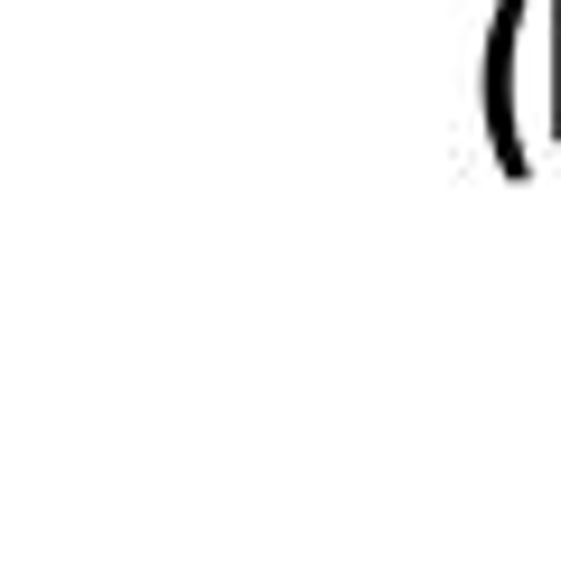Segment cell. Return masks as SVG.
Segmentation results:
<instances>
[{
  "label": "cell",
  "mask_w": 561,
  "mask_h": 561,
  "mask_svg": "<svg viewBox=\"0 0 561 561\" xmlns=\"http://www.w3.org/2000/svg\"><path fill=\"white\" fill-rule=\"evenodd\" d=\"M552 140H561V0H552Z\"/></svg>",
  "instance_id": "obj_2"
},
{
  "label": "cell",
  "mask_w": 561,
  "mask_h": 561,
  "mask_svg": "<svg viewBox=\"0 0 561 561\" xmlns=\"http://www.w3.org/2000/svg\"><path fill=\"white\" fill-rule=\"evenodd\" d=\"M534 0H496V28H486V140H496L505 179H534V150H524V94H515V47Z\"/></svg>",
  "instance_id": "obj_1"
}]
</instances>
